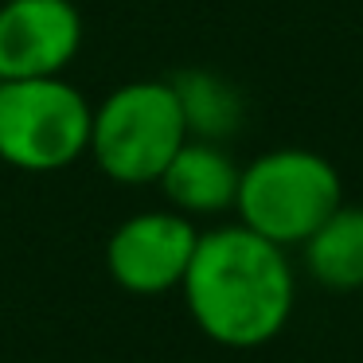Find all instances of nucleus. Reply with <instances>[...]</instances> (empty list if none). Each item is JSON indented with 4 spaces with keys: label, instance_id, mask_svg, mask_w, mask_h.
I'll return each mask as SVG.
<instances>
[{
    "label": "nucleus",
    "instance_id": "1",
    "mask_svg": "<svg viewBox=\"0 0 363 363\" xmlns=\"http://www.w3.org/2000/svg\"><path fill=\"white\" fill-rule=\"evenodd\" d=\"M180 285L191 320L223 347L269 344L293 308L289 258L250 227H219L199 235Z\"/></svg>",
    "mask_w": 363,
    "mask_h": 363
},
{
    "label": "nucleus",
    "instance_id": "2",
    "mask_svg": "<svg viewBox=\"0 0 363 363\" xmlns=\"http://www.w3.org/2000/svg\"><path fill=\"white\" fill-rule=\"evenodd\" d=\"M340 203L344 184L320 152L274 149L238 172L235 207L242 215V227L277 246L305 242Z\"/></svg>",
    "mask_w": 363,
    "mask_h": 363
},
{
    "label": "nucleus",
    "instance_id": "3",
    "mask_svg": "<svg viewBox=\"0 0 363 363\" xmlns=\"http://www.w3.org/2000/svg\"><path fill=\"white\" fill-rule=\"evenodd\" d=\"M188 141L172 82H129L118 86L94 113L90 149L110 180L152 184Z\"/></svg>",
    "mask_w": 363,
    "mask_h": 363
},
{
    "label": "nucleus",
    "instance_id": "4",
    "mask_svg": "<svg viewBox=\"0 0 363 363\" xmlns=\"http://www.w3.org/2000/svg\"><path fill=\"white\" fill-rule=\"evenodd\" d=\"M94 110L63 82L51 79H12L0 86V160L24 172H55L90 149Z\"/></svg>",
    "mask_w": 363,
    "mask_h": 363
},
{
    "label": "nucleus",
    "instance_id": "5",
    "mask_svg": "<svg viewBox=\"0 0 363 363\" xmlns=\"http://www.w3.org/2000/svg\"><path fill=\"white\" fill-rule=\"evenodd\" d=\"M196 242L199 230L188 223V215L145 211L113 230L110 246H106V266L121 289L152 297V293H168L172 285L184 281Z\"/></svg>",
    "mask_w": 363,
    "mask_h": 363
},
{
    "label": "nucleus",
    "instance_id": "6",
    "mask_svg": "<svg viewBox=\"0 0 363 363\" xmlns=\"http://www.w3.org/2000/svg\"><path fill=\"white\" fill-rule=\"evenodd\" d=\"M82 20L71 0L0 4V79H51L74 59Z\"/></svg>",
    "mask_w": 363,
    "mask_h": 363
},
{
    "label": "nucleus",
    "instance_id": "7",
    "mask_svg": "<svg viewBox=\"0 0 363 363\" xmlns=\"http://www.w3.org/2000/svg\"><path fill=\"white\" fill-rule=\"evenodd\" d=\"M164 196L188 215H215L235 207L238 168L215 141H184L160 172Z\"/></svg>",
    "mask_w": 363,
    "mask_h": 363
},
{
    "label": "nucleus",
    "instance_id": "8",
    "mask_svg": "<svg viewBox=\"0 0 363 363\" xmlns=\"http://www.w3.org/2000/svg\"><path fill=\"white\" fill-rule=\"evenodd\" d=\"M305 266L324 289H359L363 285V207L340 203L305 238Z\"/></svg>",
    "mask_w": 363,
    "mask_h": 363
},
{
    "label": "nucleus",
    "instance_id": "9",
    "mask_svg": "<svg viewBox=\"0 0 363 363\" xmlns=\"http://www.w3.org/2000/svg\"><path fill=\"white\" fill-rule=\"evenodd\" d=\"M172 90H176V102H180V113H184V125L196 141H227V137L238 133L242 125V94L230 86L227 79L211 71H180L172 79Z\"/></svg>",
    "mask_w": 363,
    "mask_h": 363
},
{
    "label": "nucleus",
    "instance_id": "10",
    "mask_svg": "<svg viewBox=\"0 0 363 363\" xmlns=\"http://www.w3.org/2000/svg\"><path fill=\"white\" fill-rule=\"evenodd\" d=\"M0 86H4V79H0Z\"/></svg>",
    "mask_w": 363,
    "mask_h": 363
}]
</instances>
